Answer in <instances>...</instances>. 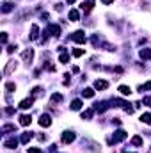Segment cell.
<instances>
[{
  "mask_svg": "<svg viewBox=\"0 0 151 153\" xmlns=\"http://www.w3.org/2000/svg\"><path fill=\"white\" fill-rule=\"evenodd\" d=\"M103 4H114V0H101Z\"/></svg>",
  "mask_w": 151,
  "mask_h": 153,
  "instance_id": "obj_38",
  "label": "cell"
},
{
  "mask_svg": "<svg viewBox=\"0 0 151 153\" xmlns=\"http://www.w3.org/2000/svg\"><path fill=\"white\" fill-rule=\"evenodd\" d=\"M132 144L133 146H142V137L141 135H133L132 137Z\"/></svg>",
  "mask_w": 151,
  "mask_h": 153,
  "instance_id": "obj_21",
  "label": "cell"
},
{
  "mask_svg": "<svg viewBox=\"0 0 151 153\" xmlns=\"http://www.w3.org/2000/svg\"><path fill=\"white\" fill-rule=\"evenodd\" d=\"M103 46H105V50H109V52H112V50H116L112 45H109V43H103Z\"/></svg>",
  "mask_w": 151,
  "mask_h": 153,
  "instance_id": "obj_34",
  "label": "cell"
},
{
  "mask_svg": "<svg viewBox=\"0 0 151 153\" xmlns=\"http://www.w3.org/2000/svg\"><path fill=\"white\" fill-rule=\"evenodd\" d=\"M5 89H7L9 93H14V91H16V86H14L12 82H7V84H5Z\"/></svg>",
  "mask_w": 151,
  "mask_h": 153,
  "instance_id": "obj_28",
  "label": "cell"
},
{
  "mask_svg": "<svg viewBox=\"0 0 151 153\" xmlns=\"http://www.w3.org/2000/svg\"><path fill=\"white\" fill-rule=\"evenodd\" d=\"M28 153H43L41 148H28Z\"/></svg>",
  "mask_w": 151,
  "mask_h": 153,
  "instance_id": "obj_33",
  "label": "cell"
},
{
  "mask_svg": "<svg viewBox=\"0 0 151 153\" xmlns=\"http://www.w3.org/2000/svg\"><path fill=\"white\" fill-rule=\"evenodd\" d=\"M30 139H32V132H25V134H21V137H20V141H21L23 144H27Z\"/></svg>",
  "mask_w": 151,
  "mask_h": 153,
  "instance_id": "obj_17",
  "label": "cell"
},
{
  "mask_svg": "<svg viewBox=\"0 0 151 153\" xmlns=\"http://www.w3.org/2000/svg\"><path fill=\"white\" fill-rule=\"evenodd\" d=\"M14 9V5L11 4V2H4V5H2V12H11Z\"/></svg>",
  "mask_w": 151,
  "mask_h": 153,
  "instance_id": "obj_18",
  "label": "cell"
},
{
  "mask_svg": "<svg viewBox=\"0 0 151 153\" xmlns=\"http://www.w3.org/2000/svg\"><path fill=\"white\" fill-rule=\"evenodd\" d=\"M66 2H68V4H75V0H66Z\"/></svg>",
  "mask_w": 151,
  "mask_h": 153,
  "instance_id": "obj_39",
  "label": "cell"
},
{
  "mask_svg": "<svg viewBox=\"0 0 151 153\" xmlns=\"http://www.w3.org/2000/svg\"><path fill=\"white\" fill-rule=\"evenodd\" d=\"M16 50V45H11V46H7V53H12Z\"/></svg>",
  "mask_w": 151,
  "mask_h": 153,
  "instance_id": "obj_35",
  "label": "cell"
},
{
  "mask_svg": "<svg viewBox=\"0 0 151 153\" xmlns=\"http://www.w3.org/2000/svg\"><path fill=\"white\" fill-rule=\"evenodd\" d=\"M12 112H14V109H12V107H7V109H5V114H12Z\"/></svg>",
  "mask_w": 151,
  "mask_h": 153,
  "instance_id": "obj_37",
  "label": "cell"
},
{
  "mask_svg": "<svg viewBox=\"0 0 151 153\" xmlns=\"http://www.w3.org/2000/svg\"><path fill=\"white\" fill-rule=\"evenodd\" d=\"M39 125L44 127V128H48V127L52 125V118H50L48 114H41V118H39Z\"/></svg>",
  "mask_w": 151,
  "mask_h": 153,
  "instance_id": "obj_7",
  "label": "cell"
},
{
  "mask_svg": "<svg viewBox=\"0 0 151 153\" xmlns=\"http://www.w3.org/2000/svg\"><path fill=\"white\" fill-rule=\"evenodd\" d=\"M150 89H151V82H146L144 86H141V87H139V91H141V93H142V91H150Z\"/></svg>",
  "mask_w": 151,
  "mask_h": 153,
  "instance_id": "obj_29",
  "label": "cell"
},
{
  "mask_svg": "<svg viewBox=\"0 0 151 153\" xmlns=\"http://www.w3.org/2000/svg\"><path fill=\"white\" fill-rule=\"evenodd\" d=\"M41 91H43L41 87H34V89H32V96H37V94H39Z\"/></svg>",
  "mask_w": 151,
  "mask_h": 153,
  "instance_id": "obj_32",
  "label": "cell"
},
{
  "mask_svg": "<svg viewBox=\"0 0 151 153\" xmlns=\"http://www.w3.org/2000/svg\"><path fill=\"white\" fill-rule=\"evenodd\" d=\"M93 109H94V112H105L109 109V105H107V102H96Z\"/></svg>",
  "mask_w": 151,
  "mask_h": 153,
  "instance_id": "obj_8",
  "label": "cell"
},
{
  "mask_svg": "<svg viewBox=\"0 0 151 153\" xmlns=\"http://www.w3.org/2000/svg\"><path fill=\"white\" fill-rule=\"evenodd\" d=\"M14 130H16V127H14V125H4L0 132H2V134H5V132H14Z\"/></svg>",
  "mask_w": 151,
  "mask_h": 153,
  "instance_id": "obj_24",
  "label": "cell"
},
{
  "mask_svg": "<svg viewBox=\"0 0 151 153\" xmlns=\"http://www.w3.org/2000/svg\"><path fill=\"white\" fill-rule=\"evenodd\" d=\"M82 96H84V98H93V96H94V89H91V87H85V89L82 91Z\"/></svg>",
  "mask_w": 151,
  "mask_h": 153,
  "instance_id": "obj_15",
  "label": "cell"
},
{
  "mask_svg": "<svg viewBox=\"0 0 151 153\" xmlns=\"http://www.w3.org/2000/svg\"><path fill=\"white\" fill-rule=\"evenodd\" d=\"M89 2H94V0H89Z\"/></svg>",
  "mask_w": 151,
  "mask_h": 153,
  "instance_id": "obj_40",
  "label": "cell"
},
{
  "mask_svg": "<svg viewBox=\"0 0 151 153\" xmlns=\"http://www.w3.org/2000/svg\"><path fill=\"white\" fill-rule=\"evenodd\" d=\"M107 87H109V82H107V80H100V78H98V80L94 82V89H98V91H103V89H107Z\"/></svg>",
  "mask_w": 151,
  "mask_h": 153,
  "instance_id": "obj_9",
  "label": "cell"
},
{
  "mask_svg": "<svg viewBox=\"0 0 151 153\" xmlns=\"http://www.w3.org/2000/svg\"><path fill=\"white\" fill-rule=\"evenodd\" d=\"M93 5H94V2H89V0H87V2H84L80 7H82V11H91V9H93Z\"/></svg>",
  "mask_w": 151,
  "mask_h": 153,
  "instance_id": "obj_23",
  "label": "cell"
},
{
  "mask_svg": "<svg viewBox=\"0 0 151 153\" xmlns=\"http://www.w3.org/2000/svg\"><path fill=\"white\" fill-rule=\"evenodd\" d=\"M139 55H141L142 61H150L151 59V48H142V50L139 52Z\"/></svg>",
  "mask_w": 151,
  "mask_h": 153,
  "instance_id": "obj_11",
  "label": "cell"
},
{
  "mask_svg": "<svg viewBox=\"0 0 151 153\" xmlns=\"http://www.w3.org/2000/svg\"><path fill=\"white\" fill-rule=\"evenodd\" d=\"M48 32H50V36L59 37V36H61V27H59L57 23H50V25H48Z\"/></svg>",
  "mask_w": 151,
  "mask_h": 153,
  "instance_id": "obj_3",
  "label": "cell"
},
{
  "mask_svg": "<svg viewBox=\"0 0 151 153\" xmlns=\"http://www.w3.org/2000/svg\"><path fill=\"white\" fill-rule=\"evenodd\" d=\"M125 153H128V152H125Z\"/></svg>",
  "mask_w": 151,
  "mask_h": 153,
  "instance_id": "obj_41",
  "label": "cell"
},
{
  "mask_svg": "<svg viewBox=\"0 0 151 153\" xmlns=\"http://www.w3.org/2000/svg\"><path fill=\"white\" fill-rule=\"evenodd\" d=\"M142 105H146V107H151V96H146V98H142Z\"/></svg>",
  "mask_w": 151,
  "mask_h": 153,
  "instance_id": "obj_31",
  "label": "cell"
},
{
  "mask_svg": "<svg viewBox=\"0 0 151 153\" xmlns=\"http://www.w3.org/2000/svg\"><path fill=\"white\" fill-rule=\"evenodd\" d=\"M21 59H23L25 62H32V59H34V50H32V48L23 50V52H21Z\"/></svg>",
  "mask_w": 151,
  "mask_h": 153,
  "instance_id": "obj_4",
  "label": "cell"
},
{
  "mask_svg": "<svg viewBox=\"0 0 151 153\" xmlns=\"http://www.w3.org/2000/svg\"><path fill=\"white\" fill-rule=\"evenodd\" d=\"M119 93H121L123 96H130V93H132V89H130L128 86H119Z\"/></svg>",
  "mask_w": 151,
  "mask_h": 153,
  "instance_id": "obj_19",
  "label": "cell"
},
{
  "mask_svg": "<svg viewBox=\"0 0 151 153\" xmlns=\"http://www.w3.org/2000/svg\"><path fill=\"white\" fill-rule=\"evenodd\" d=\"M59 102H62V94L53 93V94H52V103H59Z\"/></svg>",
  "mask_w": 151,
  "mask_h": 153,
  "instance_id": "obj_26",
  "label": "cell"
},
{
  "mask_svg": "<svg viewBox=\"0 0 151 153\" xmlns=\"http://www.w3.org/2000/svg\"><path fill=\"white\" fill-rule=\"evenodd\" d=\"M12 68H14V70H16V62H14V61H11V62H9V64H7V66H5V70H4V73H5V75H7V73H9V71H11V70H12Z\"/></svg>",
  "mask_w": 151,
  "mask_h": 153,
  "instance_id": "obj_27",
  "label": "cell"
},
{
  "mask_svg": "<svg viewBox=\"0 0 151 153\" xmlns=\"http://www.w3.org/2000/svg\"><path fill=\"white\" fill-rule=\"evenodd\" d=\"M0 41H2V43H5V41H7V34H5V32L2 34V37H0Z\"/></svg>",
  "mask_w": 151,
  "mask_h": 153,
  "instance_id": "obj_36",
  "label": "cell"
},
{
  "mask_svg": "<svg viewBox=\"0 0 151 153\" xmlns=\"http://www.w3.org/2000/svg\"><path fill=\"white\" fill-rule=\"evenodd\" d=\"M68 16H69V20H71V21H78V18H80V12H78L77 9H71Z\"/></svg>",
  "mask_w": 151,
  "mask_h": 153,
  "instance_id": "obj_14",
  "label": "cell"
},
{
  "mask_svg": "<svg viewBox=\"0 0 151 153\" xmlns=\"http://www.w3.org/2000/svg\"><path fill=\"white\" fill-rule=\"evenodd\" d=\"M71 39H73L75 43H78V45L85 43V34H84V30H77V32H73V34H71Z\"/></svg>",
  "mask_w": 151,
  "mask_h": 153,
  "instance_id": "obj_2",
  "label": "cell"
},
{
  "mask_svg": "<svg viewBox=\"0 0 151 153\" xmlns=\"http://www.w3.org/2000/svg\"><path fill=\"white\" fill-rule=\"evenodd\" d=\"M68 61H69V55H68L66 52H62V53H61V57H59V62H62V64H68Z\"/></svg>",
  "mask_w": 151,
  "mask_h": 153,
  "instance_id": "obj_25",
  "label": "cell"
},
{
  "mask_svg": "<svg viewBox=\"0 0 151 153\" xmlns=\"http://www.w3.org/2000/svg\"><path fill=\"white\" fill-rule=\"evenodd\" d=\"M73 55H75V57H82V55H84V50H82V48H75V50H73Z\"/></svg>",
  "mask_w": 151,
  "mask_h": 153,
  "instance_id": "obj_30",
  "label": "cell"
},
{
  "mask_svg": "<svg viewBox=\"0 0 151 153\" xmlns=\"http://www.w3.org/2000/svg\"><path fill=\"white\" fill-rule=\"evenodd\" d=\"M141 121H142V123H146V125H151V112L142 114V116H141Z\"/></svg>",
  "mask_w": 151,
  "mask_h": 153,
  "instance_id": "obj_22",
  "label": "cell"
},
{
  "mask_svg": "<svg viewBox=\"0 0 151 153\" xmlns=\"http://www.w3.org/2000/svg\"><path fill=\"white\" fill-rule=\"evenodd\" d=\"M39 37V27L37 25H32V29H30V39L34 41V39H37Z\"/></svg>",
  "mask_w": 151,
  "mask_h": 153,
  "instance_id": "obj_13",
  "label": "cell"
},
{
  "mask_svg": "<svg viewBox=\"0 0 151 153\" xmlns=\"http://www.w3.org/2000/svg\"><path fill=\"white\" fill-rule=\"evenodd\" d=\"M30 123H32V118H30L28 114H23V116L20 118V125H21V127H28Z\"/></svg>",
  "mask_w": 151,
  "mask_h": 153,
  "instance_id": "obj_12",
  "label": "cell"
},
{
  "mask_svg": "<svg viewBox=\"0 0 151 153\" xmlns=\"http://www.w3.org/2000/svg\"><path fill=\"white\" fill-rule=\"evenodd\" d=\"M69 107H71V111H80L82 109V100H73Z\"/></svg>",
  "mask_w": 151,
  "mask_h": 153,
  "instance_id": "obj_16",
  "label": "cell"
},
{
  "mask_svg": "<svg viewBox=\"0 0 151 153\" xmlns=\"http://www.w3.org/2000/svg\"><path fill=\"white\" fill-rule=\"evenodd\" d=\"M128 137V134L125 132V130H116L114 132V135L109 139V144H116V143H121V141H125Z\"/></svg>",
  "mask_w": 151,
  "mask_h": 153,
  "instance_id": "obj_1",
  "label": "cell"
},
{
  "mask_svg": "<svg viewBox=\"0 0 151 153\" xmlns=\"http://www.w3.org/2000/svg\"><path fill=\"white\" fill-rule=\"evenodd\" d=\"M4 146H5V148H9V150H14V148L18 146V139H14V137H11V139H7V141H4Z\"/></svg>",
  "mask_w": 151,
  "mask_h": 153,
  "instance_id": "obj_10",
  "label": "cell"
},
{
  "mask_svg": "<svg viewBox=\"0 0 151 153\" xmlns=\"http://www.w3.org/2000/svg\"><path fill=\"white\" fill-rule=\"evenodd\" d=\"M93 114H94V109H87V111L82 112V119H91Z\"/></svg>",
  "mask_w": 151,
  "mask_h": 153,
  "instance_id": "obj_20",
  "label": "cell"
},
{
  "mask_svg": "<svg viewBox=\"0 0 151 153\" xmlns=\"http://www.w3.org/2000/svg\"><path fill=\"white\" fill-rule=\"evenodd\" d=\"M32 103H34V96H28V98H25V100H21V102H20V109L27 111V109H30V107H32Z\"/></svg>",
  "mask_w": 151,
  "mask_h": 153,
  "instance_id": "obj_5",
  "label": "cell"
},
{
  "mask_svg": "<svg viewBox=\"0 0 151 153\" xmlns=\"http://www.w3.org/2000/svg\"><path fill=\"white\" fill-rule=\"evenodd\" d=\"M73 141H75V134H73V132H69V130L62 132V143H64V144H69V143H73Z\"/></svg>",
  "mask_w": 151,
  "mask_h": 153,
  "instance_id": "obj_6",
  "label": "cell"
}]
</instances>
